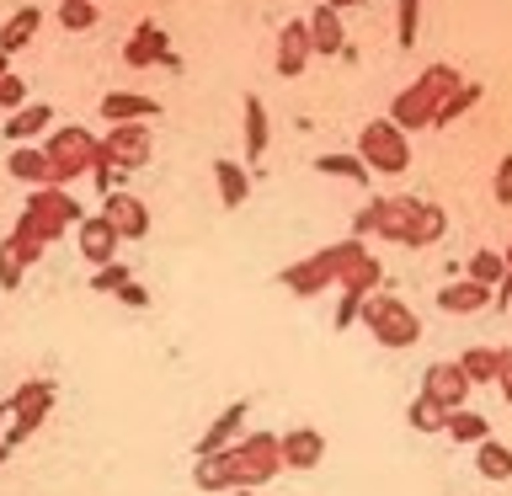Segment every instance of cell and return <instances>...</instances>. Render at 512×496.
<instances>
[{"label":"cell","instance_id":"cell-1","mask_svg":"<svg viewBox=\"0 0 512 496\" xmlns=\"http://www.w3.org/2000/svg\"><path fill=\"white\" fill-rule=\"evenodd\" d=\"M443 208L438 203H422L416 192H400V198H374L352 219L358 235H379V240H400V246H432L443 235Z\"/></svg>","mask_w":512,"mask_h":496},{"label":"cell","instance_id":"cell-2","mask_svg":"<svg viewBox=\"0 0 512 496\" xmlns=\"http://www.w3.org/2000/svg\"><path fill=\"white\" fill-rule=\"evenodd\" d=\"M464 86L454 64H432L427 75H416L406 91L390 102V123L400 128V134H411V128H432V118H438V107H443V96Z\"/></svg>","mask_w":512,"mask_h":496},{"label":"cell","instance_id":"cell-3","mask_svg":"<svg viewBox=\"0 0 512 496\" xmlns=\"http://www.w3.org/2000/svg\"><path fill=\"white\" fill-rule=\"evenodd\" d=\"M358 256H368V246L363 240H336V246H326V251H315V256H304V262H294V267H283V288H294V294H320L326 283H342V272L358 262Z\"/></svg>","mask_w":512,"mask_h":496},{"label":"cell","instance_id":"cell-4","mask_svg":"<svg viewBox=\"0 0 512 496\" xmlns=\"http://www.w3.org/2000/svg\"><path fill=\"white\" fill-rule=\"evenodd\" d=\"M224 454H230L235 491H256V486H267V480L283 470V448H278L272 432H246V438H235Z\"/></svg>","mask_w":512,"mask_h":496},{"label":"cell","instance_id":"cell-5","mask_svg":"<svg viewBox=\"0 0 512 496\" xmlns=\"http://www.w3.org/2000/svg\"><path fill=\"white\" fill-rule=\"evenodd\" d=\"M363 326L374 331V342L379 347H411L416 336H422V326H416V315L406 310V304H400L395 294H368L363 299Z\"/></svg>","mask_w":512,"mask_h":496},{"label":"cell","instance_id":"cell-6","mask_svg":"<svg viewBox=\"0 0 512 496\" xmlns=\"http://www.w3.org/2000/svg\"><path fill=\"white\" fill-rule=\"evenodd\" d=\"M43 150L54 155V166H59L64 182H75V176H86V171L102 166V139L86 134V128H75V123H70V128H54Z\"/></svg>","mask_w":512,"mask_h":496},{"label":"cell","instance_id":"cell-7","mask_svg":"<svg viewBox=\"0 0 512 496\" xmlns=\"http://www.w3.org/2000/svg\"><path fill=\"white\" fill-rule=\"evenodd\" d=\"M86 214H80V203L70 198L64 187H38L27 198V208H22V224H32L43 240H54V235H64L70 224H80Z\"/></svg>","mask_w":512,"mask_h":496},{"label":"cell","instance_id":"cell-8","mask_svg":"<svg viewBox=\"0 0 512 496\" xmlns=\"http://www.w3.org/2000/svg\"><path fill=\"white\" fill-rule=\"evenodd\" d=\"M358 160L368 171H406L411 166V150H406V134L390 123V118H379V123H368L363 134H358Z\"/></svg>","mask_w":512,"mask_h":496},{"label":"cell","instance_id":"cell-9","mask_svg":"<svg viewBox=\"0 0 512 496\" xmlns=\"http://www.w3.org/2000/svg\"><path fill=\"white\" fill-rule=\"evenodd\" d=\"M48 406H54V384H48V379H27L22 390H16V395L6 400V411H11L6 443H11V448H16V443H27L32 432L43 427V416H48Z\"/></svg>","mask_w":512,"mask_h":496},{"label":"cell","instance_id":"cell-10","mask_svg":"<svg viewBox=\"0 0 512 496\" xmlns=\"http://www.w3.org/2000/svg\"><path fill=\"white\" fill-rule=\"evenodd\" d=\"M43 246H48V240L32 230V224L16 219V230L0 240V288H16V283H22V272L43 256Z\"/></svg>","mask_w":512,"mask_h":496},{"label":"cell","instance_id":"cell-11","mask_svg":"<svg viewBox=\"0 0 512 496\" xmlns=\"http://www.w3.org/2000/svg\"><path fill=\"white\" fill-rule=\"evenodd\" d=\"M150 150H155V139H150V128H144V123H118L102 139V160L112 171H139L144 160H150Z\"/></svg>","mask_w":512,"mask_h":496},{"label":"cell","instance_id":"cell-12","mask_svg":"<svg viewBox=\"0 0 512 496\" xmlns=\"http://www.w3.org/2000/svg\"><path fill=\"white\" fill-rule=\"evenodd\" d=\"M464 395H470V379H464L459 363H432L422 374V400H432L438 411H459Z\"/></svg>","mask_w":512,"mask_h":496},{"label":"cell","instance_id":"cell-13","mask_svg":"<svg viewBox=\"0 0 512 496\" xmlns=\"http://www.w3.org/2000/svg\"><path fill=\"white\" fill-rule=\"evenodd\" d=\"M75 230H80V256H86L91 267H107V262H118V230H112V224H107L102 214L80 219Z\"/></svg>","mask_w":512,"mask_h":496},{"label":"cell","instance_id":"cell-14","mask_svg":"<svg viewBox=\"0 0 512 496\" xmlns=\"http://www.w3.org/2000/svg\"><path fill=\"white\" fill-rule=\"evenodd\" d=\"M123 59L134 64V70H139V64H166V70H176V64H182V59L171 54L166 32H160L155 22H144V27L134 32V38H128V48H123Z\"/></svg>","mask_w":512,"mask_h":496},{"label":"cell","instance_id":"cell-15","mask_svg":"<svg viewBox=\"0 0 512 496\" xmlns=\"http://www.w3.org/2000/svg\"><path fill=\"white\" fill-rule=\"evenodd\" d=\"M6 166H11L16 182H32V187H64V176H59V166H54V155H48V150H32V144H22V150H16Z\"/></svg>","mask_w":512,"mask_h":496},{"label":"cell","instance_id":"cell-16","mask_svg":"<svg viewBox=\"0 0 512 496\" xmlns=\"http://www.w3.org/2000/svg\"><path fill=\"white\" fill-rule=\"evenodd\" d=\"M102 219L112 224V230H118V240H139L144 230H150V214H144V203L128 198V192H107Z\"/></svg>","mask_w":512,"mask_h":496},{"label":"cell","instance_id":"cell-17","mask_svg":"<svg viewBox=\"0 0 512 496\" xmlns=\"http://www.w3.org/2000/svg\"><path fill=\"white\" fill-rule=\"evenodd\" d=\"M304 27H310V48H315V54H347L342 11H331V6H315L310 16H304Z\"/></svg>","mask_w":512,"mask_h":496},{"label":"cell","instance_id":"cell-18","mask_svg":"<svg viewBox=\"0 0 512 496\" xmlns=\"http://www.w3.org/2000/svg\"><path fill=\"white\" fill-rule=\"evenodd\" d=\"M278 448H283L288 470H315L320 454H326V438H320L315 427H294V432H283V438H278Z\"/></svg>","mask_w":512,"mask_h":496},{"label":"cell","instance_id":"cell-19","mask_svg":"<svg viewBox=\"0 0 512 496\" xmlns=\"http://www.w3.org/2000/svg\"><path fill=\"white\" fill-rule=\"evenodd\" d=\"M459 368H464V379H470V384H491V379L502 384V374L512 368V352L507 347H470L459 358Z\"/></svg>","mask_w":512,"mask_h":496},{"label":"cell","instance_id":"cell-20","mask_svg":"<svg viewBox=\"0 0 512 496\" xmlns=\"http://www.w3.org/2000/svg\"><path fill=\"white\" fill-rule=\"evenodd\" d=\"M310 54H315V48H310V27H304V22H288V27L278 32V75L294 80Z\"/></svg>","mask_w":512,"mask_h":496},{"label":"cell","instance_id":"cell-21","mask_svg":"<svg viewBox=\"0 0 512 496\" xmlns=\"http://www.w3.org/2000/svg\"><path fill=\"white\" fill-rule=\"evenodd\" d=\"M240 422H246V400H235V406H224L219 411V422L198 438V459H208V454H224V448L235 443V432H240Z\"/></svg>","mask_w":512,"mask_h":496},{"label":"cell","instance_id":"cell-22","mask_svg":"<svg viewBox=\"0 0 512 496\" xmlns=\"http://www.w3.org/2000/svg\"><path fill=\"white\" fill-rule=\"evenodd\" d=\"M438 304H443L448 315H475V310H486V304H491V288L486 283H470V278H464V283H443L438 288Z\"/></svg>","mask_w":512,"mask_h":496},{"label":"cell","instance_id":"cell-23","mask_svg":"<svg viewBox=\"0 0 512 496\" xmlns=\"http://www.w3.org/2000/svg\"><path fill=\"white\" fill-rule=\"evenodd\" d=\"M150 112H160V107L139 91H107L102 96V118H112V123H144Z\"/></svg>","mask_w":512,"mask_h":496},{"label":"cell","instance_id":"cell-24","mask_svg":"<svg viewBox=\"0 0 512 496\" xmlns=\"http://www.w3.org/2000/svg\"><path fill=\"white\" fill-rule=\"evenodd\" d=\"M214 182H219L224 208H240L251 198V176H246V166H235V160H214Z\"/></svg>","mask_w":512,"mask_h":496},{"label":"cell","instance_id":"cell-25","mask_svg":"<svg viewBox=\"0 0 512 496\" xmlns=\"http://www.w3.org/2000/svg\"><path fill=\"white\" fill-rule=\"evenodd\" d=\"M379 283H384V262H379V256H358V262L342 272V294H358V299H368Z\"/></svg>","mask_w":512,"mask_h":496},{"label":"cell","instance_id":"cell-26","mask_svg":"<svg viewBox=\"0 0 512 496\" xmlns=\"http://www.w3.org/2000/svg\"><path fill=\"white\" fill-rule=\"evenodd\" d=\"M475 470L486 475V480H512V448L496 443V438L475 443Z\"/></svg>","mask_w":512,"mask_h":496},{"label":"cell","instance_id":"cell-27","mask_svg":"<svg viewBox=\"0 0 512 496\" xmlns=\"http://www.w3.org/2000/svg\"><path fill=\"white\" fill-rule=\"evenodd\" d=\"M38 22H43V11H38V6H22V11H16V16H11V27L0 32V54H16L22 43H32Z\"/></svg>","mask_w":512,"mask_h":496},{"label":"cell","instance_id":"cell-28","mask_svg":"<svg viewBox=\"0 0 512 496\" xmlns=\"http://www.w3.org/2000/svg\"><path fill=\"white\" fill-rule=\"evenodd\" d=\"M246 155H267V107L256 91H246Z\"/></svg>","mask_w":512,"mask_h":496},{"label":"cell","instance_id":"cell-29","mask_svg":"<svg viewBox=\"0 0 512 496\" xmlns=\"http://www.w3.org/2000/svg\"><path fill=\"white\" fill-rule=\"evenodd\" d=\"M192 480H198L203 491H235V480H230V454H208V459H198Z\"/></svg>","mask_w":512,"mask_h":496},{"label":"cell","instance_id":"cell-30","mask_svg":"<svg viewBox=\"0 0 512 496\" xmlns=\"http://www.w3.org/2000/svg\"><path fill=\"white\" fill-rule=\"evenodd\" d=\"M48 118H54V107H16V118H6V139H32V134H43Z\"/></svg>","mask_w":512,"mask_h":496},{"label":"cell","instance_id":"cell-31","mask_svg":"<svg viewBox=\"0 0 512 496\" xmlns=\"http://www.w3.org/2000/svg\"><path fill=\"white\" fill-rule=\"evenodd\" d=\"M448 438H459V443H486L491 438V427H486V416L480 411H448Z\"/></svg>","mask_w":512,"mask_h":496},{"label":"cell","instance_id":"cell-32","mask_svg":"<svg viewBox=\"0 0 512 496\" xmlns=\"http://www.w3.org/2000/svg\"><path fill=\"white\" fill-rule=\"evenodd\" d=\"M475 102H480V86H475V80H470V86H454V91L443 96V107H438V118H432V128H448L454 118H464Z\"/></svg>","mask_w":512,"mask_h":496},{"label":"cell","instance_id":"cell-33","mask_svg":"<svg viewBox=\"0 0 512 496\" xmlns=\"http://www.w3.org/2000/svg\"><path fill=\"white\" fill-rule=\"evenodd\" d=\"M320 176H342V182H368V166L358 155H315Z\"/></svg>","mask_w":512,"mask_h":496},{"label":"cell","instance_id":"cell-34","mask_svg":"<svg viewBox=\"0 0 512 496\" xmlns=\"http://www.w3.org/2000/svg\"><path fill=\"white\" fill-rule=\"evenodd\" d=\"M507 278V262H502V251H475L470 256V283H502Z\"/></svg>","mask_w":512,"mask_h":496},{"label":"cell","instance_id":"cell-35","mask_svg":"<svg viewBox=\"0 0 512 496\" xmlns=\"http://www.w3.org/2000/svg\"><path fill=\"white\" fill-rule=\"evenodd\" d=\"M59 22L70 32H86V27H96V6L91 0H59Z\"/></svg>","mask_w":512,"mask_h":496},{"label":"cell","instance_id":"cell-36","mask_svg":"<svg viewBox=\"0 0 512 496\" xmlns=\"http://www.w3.org/2000/svg\"><path fill=\"white\" fill-rule=\"evenodd\" d=\"M411 427H416V432H443V427H448V411H438L432 400L416 395V406H411Z\"/></svg>","mask_w":512,"mask_h":496},{"label":"cell","instance_id":"cell-37","mask_svg":"<svg viewBox=\"0 0 512 496\" xmlns=\"http://www.w3.org/2000/svg\"><path fill=\"white\" fill-rule=\"evenodd\" d=\"M123 283H134V278H128V267H123V262H107V267H96V278H91V288H96V294H118Z\"/></svg>","mask_w":512,"mask_h":496},{"label":"cell","instance_id":"cell-38","mask_svg":"<svg viewBox=\"0 0 512 496\" xmlns=\"http://www.w3.org/2000/svg\"><path fill=\"white\" fill-rule=\"evenodd\" d=\"M416 27H422V0H400V48L416 43Z\"/></svg>","mask_w":512,"mask_h":496},{"label":"cell","instance_id":"cell-39","mask_svg":"<svg viewBox=\"0 0 512 496\" xmlns=\"http://www.w3.org/2000/svg\"><path fill=\"white\" fill-rule=\"evenodd\" d=\"M491 192H496V203H512V155H502V166H496Z\"/></svg>","mask_w":512,"mask_h":496},{"label":"cell","instance_id":"cell-40","mask_svg":"<svg viewBox=\"0 0 512 496\" xmlns=\"http://www.w3.org/2000/svg\"><path fill=\"white\" fill-rule=\"evenodd\" d=\"M0 107H22V80L0 75Z\"/></svg>","mask_w":512,"mask_h":496},{"label":"cell","instance_id":"cell-41","mask_svg":"<svg viewBox=\"0 0 512 496\" xmlns=\"http://www.w3.org/2000/svg\"><path fill=\"white\" fill-rule=\"evenodd\" d=\"M118 299H123V304H134V310H144V304H150V294H144L139 283H123V288H118Z\"/></svg>","mask_w":512,"mask_h":496},{"label":"cell","instance_id":"cell-42","mask_svg":"<svg viewBox=\"0 0 512 496\" xmlns=\"http://www.w3.org/2000/svg\"><path fill=\"white\" fill-rule=\"evenodd\" d=\"M502 262H507V299H512V246H507V256H502Z\"/></svg>","mask_w":512,"mask_h":496},{"label":"cell","instance_id":"cell-43","mask_svg":"<svg viewBox=\"0 0 512 496\" xmlns=\"http://www.w3.org/2000/svg\"><path fill=\"white\" fill-rule=\"evenodd\" d=\"M326 6H331V11H347V6H358V0H326Z\"/></svg>","mask_w":512,"mask_h":496},{"label":"cell","instance_id":"cell-44","mask_svg":"<svg viewBox=\"0 0 512 496\" xmlns=\"http://www.w3.org/2000/svg\"><path fill=\"white\" fill-rule=\"evenodd\" d=\"M502 395L512 400V368H507V374H502Z\"/></svg>","mask_w":512,"mask_h":496},{"label":"cell","instance_id":"cell-45","mask_svg":"<svg viewBox=\"0 0 512 496\" xmlns=\"http://www.w3.org/2000/svg\"><path fill=\"white\" fill-rule=\"evenodd\" d=\"M6 459H11V443H6V438H0V464H6Z\"/></svg>","mask_w":512,"mask_h":496},{"label":"cell","instance_id":"cell-46","mask_svg":"<svg viewBox=\"0 0 512 496\" xmlns=\"http://www.w3.org/2000/svg\"><path fill=\"white\" fill-rule=\"evenodd\" d=\"M6 59H11V54H0V75H11V64H6Z\"/></svg>","mask_w":512,"mask_h":496},{"label":"cell","instance_id":"cell-47","mask_svg":"<svg viewBox=\"0 0 512 496\" xmlns=\"http://www.w3.org/2000/svg\"><path fill=\"white\" fill-rule=\"evenodd\" d=\"M240 496H256V491H240Z\"/></svg>","mask_w":512,"mask_h":496},{"label":"cell","instance_id":"cell-48","mask_svg":"<svg viewBox=\"0 0 512 496\" xmlns=\"http://www.w3.org/2000/svg\"><path fill=\"white\" fill-rule=\"evenodd\" d=\"M0 416H6V406H0Z\"/></svg>","mask_w":512,"mask_h":496}]
</instances>
